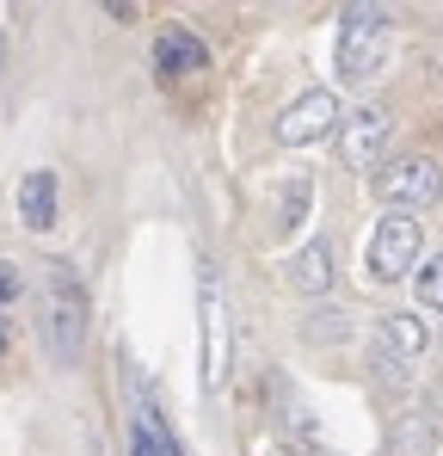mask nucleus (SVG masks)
Wrapping results in <instances>:
<instances>
[{
    "mask_svg": "<svg viewBox=\"0 0 443 456\" xmlns=\"http://www.w3.org/2000/svg\"><path fill=\"white\" fill-rule=\"evenodd\" d=\"M37 327H44V346L62 370L80 364V352H86V284L74 278L68 259L44 265V321Z\"/></svg>",
    "mask_w": 443,
    "mask_h": 456,
    "instance_id": "obj_1",
    "label": "nucleus"
},
{
    "mask_svg": "<svg viewBox=\"0 0 443 456\" xmlns=\"http://www.w3.org/2000/svg\"><path fill=\"white\" fill-rule=\"evenodd\" d=\"M388 62V12L382 6H345L339 12V75L375 80Z\"/></svg>",
    "mask_w": 443,
    "mask_h": 456,
    "instance_id": "obj_2",
    "label": "nucleus"
},
{
    "mask_svg": "<svg viewBox=\"0 0 443 456\" xmlns=\"http://www.w3.org/2000/svg\"><path fill=\"white\" fill-rule=\"evenodd\" d=\"M419 240H425V228L413 223V210H388L382 223L369 228V278L375 284H394V278H407L413 265H419Z\"/></svg>",
    "mask_w": 443,
    "mask_h": 456,
    "instance_id": "obj_3",
    "label": "nucleus"
},
{
    "mask_svg": "<svg viewBox=\"0 0 443 456\" xmlns=\"http://www.w3.org/2000/svg\"><path fill=\"white\" fill-rule=\"evenodd\" d=\"M375 191H382L388 210H425L443 198V167L431 154H400L375 173Z\"/></svg>",
    "mask_w": 443,
    "mask_h": 456,
    "instance_id": "obj_4",
    "label": "nucleus"
},
{
    "mask_svg": "<svg viewBox=\"0 0 443 456\" xmlns=\"http://www.w3.org/2000/svg\"><path fill=\"white\" fill-rule=\"evenodd\" d=\"M333 124H345V105H339V93H326V86H308L302 99H290V105H284V118H278V142H284V149H308V142L333 136Z\"/></svg>",
    "mask_w": 443,
    "mask_h": 456,
    "instance_id": "obj_5",
    "label": "nucleus"
},
{
    "mask_svg": "<svg viewBox=\"0 0 443 456\" xmlns=\"http://www.w3.org/2000/svg\"><path fill=\"white\" fill-rule=\"evenodd\" d=\"M388 136H394V124H388V111H351L345 124H339V154H345V167L351 173H382V154H388Z\"/></svg>",
    "mask_w": 443,
    "mask_h": 456,
    "instance_id": "obj_6",
    "label": "nucleus"
},
{
    "mask_svg": "<svg viewBox=\"0 0 443 456\" xmlns=\"http://www.w3.org/2000/svg\"><path fill=\"white\" fill-rule=\"evenodd\" d=\"M204 62H210V50H204V44H197L185 25H166V31H160V44H154V69H160L166 80L197 75Z\"/></svg>",
    "mask_w": 443,
    "mask_h": 456,
    "instance_id": "obj_7",
    "label": "nucleus"
},
{
    "mask_svg": "<svg viewBox=\"0 0 443 456\" xmlns=\"http://www.w3.org/2000/svg\"><path fill=\"white\" fill-rule=\"evenodd\" d=\"M19 223L31 228V234H50L56 228V173H25V185H19Z\"/></svg>",
    "mask_w": 443,
    "mask_h": 456,
    "instance_id": "obj_8",
    "label": "nucleus"
},
{
    "mask_svg": "<svg viewBox=\"0 0 443 456\" xmlns=\"http://www.w3.org/2000/svg\"><path fill=\"white\" fill-rule=\"evenodd\" d=\"M284 278H290L302 297H320V290H333V247H326V240H308V247L295 253L290 265H284Z\"/></svg>",
    "mask_w": 443,
    "mask_h": 456,
    "instance_id": "obj_9",
    "label": "nucleus"
},
{
    "mask_svg": "<svg viewBox=\"0 0 443 456\" xmlns=\"http://www.w3.org/2000/svg\"><path fill=\"white\" fill-rule=\"evenodd\" d=\"M375 352H388V358H419L425 352V321L419 314H382V333H375Z\"/></svg>",
    "mask_w": 443,
    "mask_h": 456,
    "instance_id": "obj_10",
    "label": "nucleus"
},
{
    "mask_svg": "<svg viewBox=\"0 0 443 456\" xmlns=\"http://www.w3.org/2000/svg\"><path fill=\"white\" fill-rule=\"evenodd\" d=\"M204 333H210V370L204 377L222 382V364H228V352H222V284H216V272H204Z\"/></svg>",
    "mask_w": 443,
    "mask_h": 456,
    "instance_id": "obj_11",
    "label": "nucleus"
},
{
    "mask_svg": "<svg viewBox=\"0 0 443 456\" xmlns=\"http://www.w3.org/2000/svg\"><path fill=\"white\" fill-rule=\"evenodd\" d=\"M130 456H179L166 426L154 419V407H136V419H130Z\"/></svg>",
    "mask_w": 443,
    "mask_h": 456,
    "instance_id": "obj_12",
    "label": "nucleus"
},
{
    "mask_svg": "<svg viewBox=\"0 0 443 456\" xmlns=\"http://www.w3.org/2000/svg\"><path fill=\"white\" fill-rule=\"evenodd\" d=\"M302 333H308V346H339V339L351 333V314H345L339 303L333 308H308V327H302Z\"/></svg>",
    "mask_w": 443,
    "mask_h": 456,
    "instance_id": "obj_13",
    "label": "nucleus"
},
{
    "mask_svg": "<svg viewBox=\"0 0 443 456\" xmlns=\"http://www.w3.org/2000/svg\"><path fill=\"white\" fill-rule=\"evenodd\" d=\"M308 198H314V185L295 173V179H290V198H284V234H290V228H302V216H308Z\"/></svg>",
    "mask_w": 443,
    "mask_h": 456,
    "instance_id": "obj_14",
    "label": "nucleus"
},
{
    "mask_svg": "<svg viewBox=\"0 0 443 456\" xmlns=\"http://www.w3.org/2000/svg\"><path fill=\"white\" fill-rule=\"evenodd\" d=\"M419 303L443 314V253L431 259V265H425V272H419Z\"/></svg>",
    "mask_w": 443,
    "mask_h": 456,
    "instance_id": "obj_15",
    "label": "nucleus"
},
{
    "mask_svg": "<svg viewBox=\"0 0 443 456\" xmlns=\"http://www.w3.org/2000/svg\"><path fill=\"white\" fill-rule=\"evenodd\" d=\"M19 290H25L19 265H6V259H0V303H19Z\"/></svg>",
    "mask_w": 443,
    "mask_h": 456,
    "instance_id": "obj_16",
    "label": "nucleus"
},
{
    "mask_svg": "<svg viewBox=\"0 0 443 456\" xmlns=\"http://www.w3.org/2000/svg\"><path fill=\"white\" fill-rule=\"evenodd\" d=\"M0 352H6V327H0Z\"/></svg>",
    "mask_w": 443,
    "mask_h": 456,
    "instance_id": "obj_17",
    "label": "nucleus"
}]
</instances>
